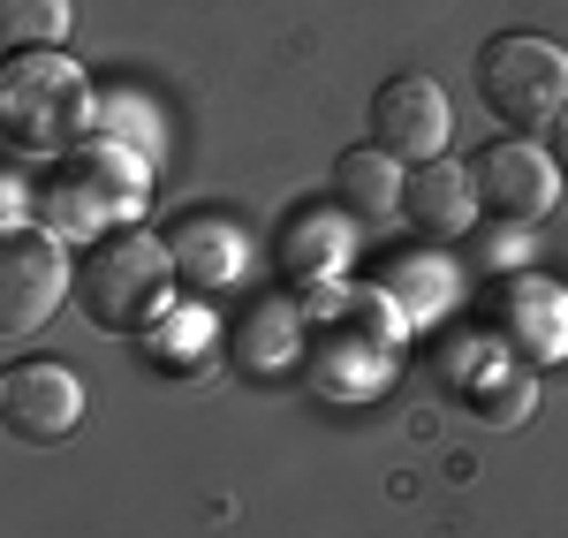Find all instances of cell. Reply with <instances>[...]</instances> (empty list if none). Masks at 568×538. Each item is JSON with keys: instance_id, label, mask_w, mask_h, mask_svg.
Listing matches in <instances>:
<instances>
[{"instance_id": "cell-10", "label": "cell", "mask_w": 568, "mask_h": 538, "mask_svg": "<svg viewBox=\"0 0 568 538\" xmlns=\"http://www.w3.org/2000/svg\"><path fill=\"white\" fill-rule=\"evenodd\" d=\"M402 221H409L417 243H455V235H470V221H478L470 168H455V160L409 168V175H402Z\"/></svg>"}, {"instance_id": "cell-11", "label": "cell", "mask_w": 568, "mask_h": 538, "mask_svg": "<svg viewBox=\"0 0 568 538\" xmlns=\"http://www.w3.org/2000/svg\"><path fill=\"white\" fill-rule=\"evenodd\" d=\"M304 334H311V312L296 296H251V312L227 326V364L273 379V372H288L304 357Z\"/></svg>"}, {"instance_id": "cell-4", "label": "cell", "mask_w": 568, "mask_h": 538, "mask_svg": "<svg viewBox=\"0 0 568 538\" xmlns=\"http://www.w3.org/2000/svg\"><path fill=\"white\" fill-rule=\"evenodd\" d=\"M478 99L516 136L561 130L568 122V53L538 31H500L478 45Z\"/></svg>"}, {"instance_id": "cell-1", "label": "cell", "mask_w": 568, "mask_h": 538, "mask_svg": "<svg viewBox=\"0 0 568 538\" xmlns=\"http://www.w3.org/2000/svg\"><path fill=\"white\" fill-rule=\"evenodd\" d=\"M144 190H152V175H144V160H136L130 144H77V152L45 160L39 213H45L53 235L99 243V235H114V227H136Z\"/></svg>"}, {"instance_id": "cell-18", "label": "cell", "mask_w": 568, "mask_h": 538, "mask_svg": "<svg viewBox=\"0 0 568 538\" xmlns=\"http://www.w3.org/2000/svg\"><path fill=\"white\" fill-rule=\"evenodd\" d=\"M546 152H554V168H561V175H568V122H561V130H554V144H546Z\"/></svg>"}, {"instance_id": "cell-5", "label": "cell", "mask_w": 568, "mask_h": 538, "mask_svg": "<svg viewBox=\"0 0 568 538\" xmlns=\"http://www.w3.org/2000/svg\"><path fill=\"white\" fill-rule=\"evenodd\" d=\"M470 190H478V213H493L508 227H538L554 213V197H561V168L530 136H493L470 160Z\"/></svg>"}, {"instance_id": "cell-17", "label": "cell", "mask_w": 568, "mask_h": 538, "mask_svg": "<svg viewBox=\"0 0 568 538\" xmlns=\"http://www.w3.org/2000/svg\"><path fill=\"white\" fill-rule=\"evenodd\" d=\"M205 334H213V318L205 312H168L160 326H152V357L168 364V372H197V357H205Z\"/></svg>"}, {"instance_id": "cell-2", "label": "cell", "mask_w": 568, "mask_h": 538, "mask_svg": "<svg viewBox=\"0 0 568 538\" xmlns=\"http://www.w3.org/2000/svg\"><path fill=\"white\" fill-rule=\"evenodd\" d=\"M175 251L144 227H114L99 235L77 266V304L99 334H144L168 318V296H175Z\"/></svg>"}, {"instance_id": "cell-7", "label": "cell", "mask_w": 568, "mask_h": 538, "mask_svg": "<svg viewBox=\"0 0 568 538\" xmlns=\"http://www.w3.org/2000/svg\"><path fill=\"white\" fill-rule=\"evenodd\" d=\"M77 417H84V379H77L69 364L23 357V364L0 372V425H8V440L53 448V440L77 433Z\"/></svg>"}, {"instance_id": "cell-9", "label": "cell", "mask_w": 568, "mask_h": 538, "mask_svg": "<svg viewBox=\"0 0 568 538\" xmlns=\"http://www.w3.org/2000/svg\"><path fill=\"white\" fill-rule=\"evenodd\" d=\"M372 144L387 160H409V168L439 160V144H447V91L433 77H387L372 91Z\"/></svg>"}, {"instance_id": "cell-8", "label": "cell", "mask_w": 568, "mask_h": 538, "mask_svg": "<svg viewBox=\"0 0 568 538\" xmlns=\"http://www.w3.org/2000/svg\"><path fill=\"white\" fill-rule=\"evenodd\" d=\"M485 318L500 326L493 342L516 349L524 364H561L568 357V288H554L546 273H508L485 296Z\"/></svg>"}, {"instance_id": "cell-3", "label": "cell", "mask_w": 568, "mask_h": 538, "mask_svg": "<svg viewBox=\"0 0 568 538\" xmlns=\"http://www.w3.org/2000/svg\"><path fill=\"white\" fill-rule=\"evenodd\" d=\"M0 122L23 160H61L77 152L91 122V84L69 53H16L0 77Z\"/></svg>"}, {"instance_id": "cell-14", "label": "cell", "mask_w": 568, "mask_h": 538, "mask_svg": "<svg viewBox=\"0 0 568 538\" xmlns=\"http://www.w3.org/2000/svg\"><path fill=\"white\" fill-rule=\"evenodd\" d=\"M168 251H175V273L190 288H235L243 281V235L227 221H182L168 235Z\"/></svg>"}, {"instance_id": "cell-15", "label": "cell", "mask_w": 568, "mask_h": 538, "mask_svg": "<svg viewBox=\"0 0 568 538\" xmlns=\"http://www.w3.org/2000/svg\"><path fill=\"white\" fill-rule=\"evenodd\" d=\"M273 266L288 273V281H311V273H334L342 266V227L326 221V213H288L281 221V243H273Z\"/></svg>"}, {"instance_id": "cell-12", "label": "cell", "mask_w": 568, "mask_h": 538, "mask_svg": "<svg viewBox=\"0 0 568 538\" xmlns=\"http://www.w3.org/2000/svg\"><path fill=\"white\" fill-rule=\"evenodd\" d=\"M455 395H463V409L485 417V425H524L530 417V372L500 364V342H470V349L455 357Z\"/></svg>"}, {"instance_id": "cell-16", "label": "cell", "mask_w": 568, "mask_h": 538, "mask_svg": "<svg viewBox=\"0 0 568 538\" xmlns=\"http://www.w3.org/2000/svg\"><path fill=\"white\" fill-rule=\"evenodd\" d=\"M0 31L16 53H53L77 31V8L69 0H0Z\"/></svg>"}, {"instance_id": "cell-13", "label": "cell", "mask_w": 568, "mask_h": 538, "mask_svg": "<svg viewBox=\"0 0 568 538\" xmlns=\"http://www.w3.org/2000/svg\"><path fill=\"white\" fill-rule=\"evenodd\" d=\"M334 205L349 221H379V213H402V160H387L379 144H356L334 160Z\"/></svg>"}, {"instance_id": "cell-6", "label": "cell", "mask_w": 568, "mask_h": 538, "mask_svg": "<svg viewBox=\"0 0 568 538\" xmlns=\"http://www.w3.org/2000/svg\"><path fill=\"white\" fill-rule=\"evenodd\" d=\"M69 251H61V235L53 227H8V243H0V334L8 342H23V334H39L53 304L69 296Z\"/></svg>"}]
</instances>
